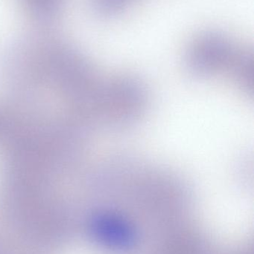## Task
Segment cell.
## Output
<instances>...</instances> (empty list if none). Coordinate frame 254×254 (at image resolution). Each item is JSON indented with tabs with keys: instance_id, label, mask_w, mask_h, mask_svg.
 <instances>
[{
	"instance_id": "obj_1",
	"label": "cell",
	"mask_w": 254,
	"mask_h": 254,
	"mask_svg": "<svg viewBox=\"0 0 254 254\" xmlns=\"http://www.w3.org/2000/svg\"><path fill=\"white\" fill-rule=\"evenodd\" d=\"M186 63L199 71H211L222 67L245 68L252 57L229 36L218 31H205L189 43L186 54Z\"/></svg>"
},
{
	"instance_id": "obj_2",
	"label": "cell",
	"mask_w": 254,
	"mask_h": 254,
	"mask_svg": "<svg viewBox=\"0 0 254 254\" xmlns=\"http://www.w3.org/2000/svg\"><path fill=\"white\" fill-rule=\"evenodd\" d=\"M64 0H21L25 8L37 20L49 22L58 16Z\"/></svg>"
},
{
	"instance_id": "obj_3",
	"label": "cell",
	"mask_w": 254,
	"mask_h": 254,
	"mask_svg": "<svg viewBox=\"0 0 254 254\" xmlns=\"http://www.w3.org/2000/svg\"><path fill=\"white\" fill-rule=\"evenodd\" d=\"M136 0H91L92 10L100 17H115L125 11Z\"/></svg>"
}]
</instances>
